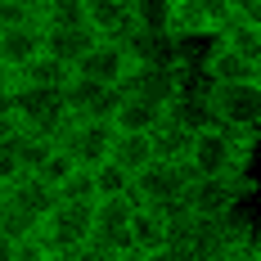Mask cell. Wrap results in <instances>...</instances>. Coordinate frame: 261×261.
Masks as SVG:
<instances>
[{"instance_id":"cell-6","label":"cell","mask_w":261,"mask_h":261,"mask_svg":"<svg viewBox=\"0 0 261 261\" xmlns=\"http://www.w3.org/2000/svg\"><path fill=\"white\" fill-rule=\"evenodd\" d=\"M248 194H252L248 171H221V176H194L185 189V203L194 216H234Z\"/></svg>"},{"instance_id":"cell-30","label":"cell","mask_w":261,"mask_h":261,"mask_svg":"<svg viewBox=\"0 0 261 261\" xmlns=\"http://www.w3.org/2000/svg\"><path fill=\"white\" fill-rule=\"evenodd\" d=\"M9 113H14V86L0 90V117H9Z\"/></svg>"},{"instance_id":"cell-22","label":"cell","mask_w":261,"mask_h":261,"mask_svg":"<svg viewBox=\"0 0 261 261\" xmlns=\"http://www.w3.org/2000/svg\"><path fill=\"white\" fill-rule=\"evenodd\" d=\"M221 41L230 45V50H239L243 59H252L261 68V27L257 23H243V18H230V23L221 27Z\"/></svg>"},{"instance_id":"cell-5","label":"cell","mask_w":261,"mask_h":261,"mask_svg":"<svg viewBox=\"0 0 261 261\" xmlns=\"http://www.w3.org/2000/svg\"><path fill=\"white\" fill-rule=\"evenodd\" d=\"M14 117L27 130H41V135H63V126L72 122V108L63 86H32V81H14Z\"/></svg>"},{"instance_id":"cell-18","label":"cell","mask_w":261,"mask_h":261,"mask_svg":"<svg viewBox=\"0 0 261 261\" xmlns=\"http://www.w3.org/2000/svg\"><path fill=\"white\" fill-rule=\"evenodd\" d=\"M162 117H167V104L122 95V104H117V113H113V126H117V130H153Z\"/></svg>"},{"instance_id":"cell-14","label":"cell","mask_w":261,"mask_h":261,"mask_svg":"<svg viewBox=\"0 0 261 261\" xmlns=\"http://www.w3.org/2000/svg\"><path fill=\"white\" fill-rule=\"evenodd\" d=\"M130 252L135 257H167V216L158 207H135V216H130Z\"/></svg>"},{"instance_id":"cell-28","label":"cell","mask_w":261,"mask_h":261,"mask_svg":"<svg viewBox=\"0 0 261 261\" xmlns=\"http://www.w3.org/2000/svg\"><path fill=\"white\" fill-rule=\"evenodd\" d=\"M41 5H45V0H0V27L41 23Z\"/></svg>"},{"instance_id":"cell-15","label":"cell","mask_w":261,"mask_h":261,"mask_svg":"<svg viewBox=\"0 0 261 261\" xmlns=\"http://www.w3.org/2000/svg\"><path fill=\"white\" fill-rule=\"evenodd\" d=\"M99 41V32L90 23H72V27H45V54H54V59H63V63H72L77 68V59L90 45Z\"/></svg>"},{"instance_id":"cell-23","label":"cell","mask_w":261,"mask_h":261,"mask_svg":"<svg viewBox=\"0 0 261 261\" xmlns=\"http://www.w3.org/2000/svg\"><path fill=\"white\" fill-rule=\"evenodd\" d=\"M113 194H135V176H130L122 162H95V198H113Z\"/></svg>"},{"instance_id":"cell-24","label":"cell","mask_w":261,"mask_h":261,"mask_svg":"<svg viewBox=\"0 0 261 261\" xmlns=\"http://www.w3.org/2000/svg\"><path fill=\"white\" fill-rule=\"evenodd\" d=\"M86 23V0H45L41 5V27H72Z\"/></svg>"},{"instance_id":"cell-20","label":"cell","mask_w":261,"mask_h":261,"mask_svg":"<svg viewBox=\"0 0 261 261\" xmlns=\"http://www.w3.org/2000/svg\"><path fill=\"white\" fill-rule=\"evenodd\" d=\"M18 81H32V86H68L72 81V63H63V59H54V54H36L32 63L18 68Z\"/></svg>"},{"instance_id":"cell-11","label":"cell","mask_w":261,"mask_h":261,"mask_svg":"<svg viewBox=\"0 0 261 261\" xmlns=\"http://www.w3.org/2000/svg\"><path fill=\"white\" fill-rule=\"evenodd\" d=\"M126 68H130V50H126V41H117V36H99L90 50L77 59V77H95V81H117L126 77Z\"/></svg>"},{"instance_id":"cell-1","label":"cell","mask_w":261,"mask_h":261,"mask_svg":"<svg viewBox=\"0 0 261 261\" xmlns=\"http://www.w3.org/2000/svg\"><path fill=\"white\" fill-rule=\"evenodd\" d=\"M252 144L257 135H243V130H230L221 122H207V126L194 130V144H189V171L194 176H221V171H248L252 162Z\"/></svg>"},{"instance_id":"cell-16","label":"cell","mask_w":261,"mask_h":261,"mask_svg":"<svg viewBox=\"0 0 261 261\" xmlns=\"http://www.w3.org/2000/svg\"><path fill=\"white\" fill-rule=\"evenodd\" d=\"M86 23L95 27L99 36H126L135 32V14H130V0H86Z\"/></svg>"},{"instance_id":"cell-29","label":"cell","mask_w":261,"mask_h":261,"mask_svg":"<svg viewBox=\"0 0 261 261\" xmlns=\"http://www.w3.org/2000/svg\"><path fill=\"white\" fill-rule=\"evenodd\" d=\"M230 5H234V18L261 27V0H230Z\"/></svg>"},{"instance_id":"cell-3","label":"cell","mask_w":261,"mask_h":261,"mask_svg":"<svg viewBox=\"0 0 261 261\" xmlns=\"http://www.w3.org/2000/svg\"><path fill=\"white\" fill-rule=\"evenodd\" d=\"M212 122L243 135H261V77L248 81H207Z\"/></svg>"},{"instance_id":"cell-8","label":"cell","mask_w":261,"mask_h":261,"mask_svg":"<svg viewBox=\"0 0 261 261\" xmlns=\"http://www.w3.org/2000/svg\"><path fill=\"white\" fill-rule=\"evenodd\" d=\"M122 95H135V99H153V104H171L176 90H180V72L176 63H149V59H135L126 68V77L117 81Z\"/></svg>"},{"instance_id":"cell-17","label":"cell","mask_w":261,"mask_h":261,"mask_svg":"<svg viewBox=\"0 0 261 261\" xmlns=\"http://www.w3.org/2000/svg\"><path fill=\"white\" fill-rule=\"evenodd\" d=\"M113 162H122L130 176L140 171V167H149L153 162V130H117L113 126V149H108Z\"/></svg>"},{"instance_id":"cell-2","label":"cell","mask_w":261,"mask_h":261,"mask_svg":"<svg viewBox=\"0 0 261 261\" xmlns=\"http://www.w3.org/2000/svg\"><path fill=\"white\" fill-rule=\"evenodd\" d=\"M140 207L135 194H113V198H95V230H90V252L86 257L104 261H130V216Z\"/></svg>"},{"instance_id":"cell-19","label":"cell","mask_w":261,"mask_h":261,"mask_svg":"<svg viewBox=\"0 0 261 261\" xmlns=\"http://www.w3.org/2000/svg\"><path fill=\"white\" fill-rule=\"evenodd\" d=\"M189 144H194V130L185 126V122H176L171 113L153 126V153H158V158H180V162H185Z\"/></svg>"},{"instance_id":"cell-21","label":"cell","mask_w":261,"mask_h":261,"mask_svg":"<svg viewBox=\"0 0 261 261\" xmlns=\"http://www.w3.org/2000/svg\"><path fill=\"white\" fill-rule=\"evenodd\" d=\"M130 14L140 32H153V36H171V14H176V0H130Z\"/></svg>"},{"instance_id":"cell-12","label":"cell","mask_w":261,"mask_h":261,"mask_svg":"<svg viewBox=\"0 0 261 261\" xmlns=\"http://www.w3.org/2000/svg\"><path fill=\"white\" fill-rule=\"evenodd\" d=\"M41 50H45V27H41V23L0 27V63H9V68H14V77H18V68L32 63Z\"/></svg>"},{"instance_id":"cell-4","label":"cell","mask_w":261,"mask_h":261,"mask_svg":"<svg viewBox=\"0 0 261 261\" xmlns=\"http://www.w3.org/2000/svg\"><path fill=\"white\" fill-rule=\"evenodd\" d=\"M95 230V203H54V212L41 221V243L50 257H86Z\"/></svg>"},{"instance_id":"cell-26","label":"cell","mask_w":261,"mask_h":261,"mask_svg":"<svg viewBox=\"0 0 261 261\" xmlns=\"http://www.w3.org/2000/svg\"><path fill=\"white\" fill-rule=\"evenodd\" d=\"M54 194H59L63 203H95V167H77Z\"/></svg>"},{"instance_id":"cell-25","label":"cell","mask_w":261,"mask_h":261,"mask_svg":"<svg viewBox=\"0 0 261 261\" xmlns=\"http://www.w3.org/2000/svg\"><path fill=\"white\" fill-rule=\"evenodd\" d=\"M81 162L72 153H68V149H63V144H54L50 153H45V162H41V167H36V176H41V180L45 185H54V189H59V185L68 180V176H72V171H77Z\"/></svg>"},{"instance_id":"cell-7","label":"cell","mask_w":261,"mask_h":261,"mask_svg":"<svg viewBox=\"0 0 261 261\" xmlns=\"http://www.w3.org/2000/svg\"><path fill=\"white\" fill-rule=\"evenodd\" d=\"M194 180V171H189V162L180 158H153L149 167H140L135 171V198L144 203V207H171V203H185V189Z\"/></svg>"},{"instance_id":"cell-10","label":"cell","mask_w":261,"mask_h":261,"mask_svg":"<svg viewBox=\"0 0 261 261\" xmlns=\"http://www.w3.org/2000/svg\"><path fill=\"white\" fill-rule=\"evenodd\" d=\"M63 95H68V108H72V117H104L113 122V113L122 104V90L113 86V81H95V77H77L63 86Z\"/></svg>"},{"instance_id":"cell-27","label":"cell","mask_w":261,"mask_h":261,"mask_svg":"<svg viewBox=\"0 0 261 261\" xmlns=\"http://www.w3.org/2000/svg\"><path fill=\"white\" fill-rule=\"evenodd\" d=\"M194 9H198V18H203V27H207V36H221V27L234 18V5L230 0H189Z\"/></svg>"},{"instance_id":"cell-32","label":"cell","mask_w":261,"mask_h":261,"mask_svg":"<svg viewBox=\"0 0 261 261\" xmlns=\"http://www.w3.org/2000/svg\"><path fill=\"white\" fill-rule=\"evenodd\" d=\"M5 189H9V185H5V180H0V198H5Z\"/></svg>"},{"instance_id":"cell-31","label":"cell","mask_w":261,"mask_h":261,"mask_svg":"<svg viewBox=\"0 0 261 261\" xmlns=\"http://www.w3.org/2000/svg\"><path fill=\"white\" fill-rule=\"evenodd\" d=\"M14 81H18V77H14V68H9V63H0V90H5V86H14Z\"/></svg>"},{"instance_id":"cell-9","label":"cell","mask_w":261,"mask_h":261,"mask_svg":"<svg viewBox=\"0 0 261 261\" xmlns=\"http://www.w3.org/2000/svg\"><path fill=\"white\" fill-rule=\"evenodd\" d=\"M59 144L77 158L81 167H95L113 149V122H104V117H72L63 126V135H59Z\"/></svg>"},{"instance_id":"cell-13","label":"cell","mask_w":261,"mask_h":261,"mask_svg":"<svg viewBox=\"0 0 261 261\" xmlns=\"http://www.w3.org/2000/svg\"><path fill=\"white\" fill-rule=\"evenodd\" d=\"M248 77H261V68L239 50H230L221 36H212L207 54H203V81H248Z\"/></svg>"}]
</instances>
